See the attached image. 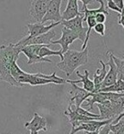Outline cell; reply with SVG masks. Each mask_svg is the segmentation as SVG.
I'll return each instance as SVG.
<instances>
[{"mask_svg":"<svg viewBox=\"0 0 124 134\" xmlns=\"http://www.w3.org/2000/svg\"><path fill=\"white\" fill-rule=\"evenodd\" d=\"M94 18H95V21L97 23L104 24L106 21V15L105 14H103V13H99V14H97Z\"/></svg>","mask_w":124,"mask_h":134,"instance_id":"cell-26","label":"cell"},{"mask_svg":"<svg viewBox=\"0 0 124 134\" xmlns=\"http://www.w3.org/2000/svg\"><path fill=\"white\" fill-rule=\"evenodd\" d=\"M82 15L83 14L79 11V9H78L77 0H68L66 8L61 14V17L62 21H70Z\"/></svg>","mask_w":124,"mask_h":134,"instance_id":"cell-15","label":"cell"},{"mask_svg":"<svg viewBox=\"0 0 124 134\" xmlns=\"http://www.w3.org/2000/svg\"><path fill=\"white\" fill-rule=\"evenodd\" d=\"M76 74L78 77L81 78L80 80H66V82L67 83H70V84H78V83H82L83 86V89L89 91L90 93H93L94 91V84L92 80L89 79V71L87 69L84 71V74H81L79 71H76Z\"/></svg>","mask_w":124,"mask_h":134,"instance_id":"cell-16","label":"cell"},{"mask_svg":"<svg viewBox=\"0 0 124 134\" xmlns=\"http://www.w3.org/2000/svg\"><path fill=\"white\" fill-rule=\"evenodd\" d=\"M94 30L97 32L98 34H100V36L104 37L106 32V25L102 23H97L94 27Z\"/></svg>","mask_w":124,"mask_h":134,"instance_id":"cell-24","label":"cell"},{"mask_svg":"<svg viewBox=\"0 0 124 134\" xmlns=\"http://www.w3.org/2000/svg\"><path fill=\"white\" fill-rule=\"evenodd\" d=\"M107 57L109 58V61H108V63H106V66L108 65L110 67V69L107 72V74L105 78V80H104V82L102 84L101 89L112 86V85H114L118 80V73H117L116 66L112 58V52H110V51L107 52Z\"/></svg>","mask_w":124,"mask_h":134,"instance_id":"cell-11","label":"cell"},{"mask_svg":"<svg viewBox=\"0 0 124 134\" xmlns=\"http://www.w3.org/2000/svg\"><path fill=\"white\" fill-rule=\"evenodd\" d=\"M62 34L60 38L57 40H53L51 42V45L54 44H60L61 46L60 52L62 54L66 53V52L69 50V45L71 44L76 40H79L77 34H75L73 31L70 30L66 27H63L61 29Z\"/></svg>","mask_w":124,"mask_h":134,"instance_id":"cell-7","label":"cell"},{"mask_svg":"<svg viewBox=\"0 0 124 134\" xmlns=\"http://www.w3.org/2000/svg\"><path fill=\"white\" fill-rule=\"evenodd\" d=\"M89 62V50L86 48L83 51L68 50L63 54V60L56 64V68L64 72L67 77H70L79 67L85 65Z\"/></svg>","mask_w":124,"mask_h":134,"instance_id":"cell-2","label":"cell"},{"mask_svg":"<svg viewBox=\"0 0 124 134\" xmlns=\"http://www.w3.org/2000/svg\"><path fill=\"white\" fill-rule=\"evenodd\" d=\"M83 15L77 16L76 18L72 19L70 21H61V24L70 30L73 31L75 34H77L79 40L84 42L86 38L87 34V28H85L83 26Z\"/></svg>","mask_w":124,"mask_h":134,"instance_id":"cell-6","label":"cell"},{"mask_svg":"<svg viewBox=\"0 0 124 134\" xmlns=\"http://www.w3.org/2000/svg\"><path fill=\"white\" fill-rule=\"evenodd\" d=\"M118 24L122 25V27H123V30H124V17L122 15H119V20H118Z\"/></svg>","mask_w":124,"mask_h":134,"instance_id":"cell-31","label":"cell"},{"mask_svg":"<svg viewBox=\"0 0 124 134\" xmlns=\"http://www.w3.org/2000/svg\"><path fill=\"white\" fill-rule=\"evenodd\" d=\"M61 24V21L60 22H54L48 26H45L43 23H28L27 27L28 28V35L25 36L27 40L38 37L39 35L44 34L46 32H49L51 29H53L54 27Z\"/></svg>","mask_w":124,"mask_h":134,"instance_id":"cell-9","label":"cell"},{"mask_svg":"<svg viewBox=\"0 0 124 134\" xmlns=\"http://www.w3.org/2000/svg\"><path fill=\"white\" fill-rule=\"evenodd\" d=\"M123 117H124V111H123V112H122V114H120V115H118V116H117L116 118L115 119V120H113V121H112V123H111V124H112V125H115V124H116L117 122L119 121V120H122V119L123 118Z\"/></svg>","mask_w":124,"mask_h":134,"instance_id":"cell-29","label":"cell"},{"mask_svg":"<svg viewBox=\"0 0 124 134\" xmlns=\"http://www.w3.org/2000/svg\"><path fill=\"white\" fill-rule=\"evenodd\" d=\"M100 63L101 64L102 68L99 69L98 68L96 73L94 75V91L93 93H97L99 92L100 90L101 89V86H102V84L105 80V78L107 74V70H106V64H105V63L100 60Z\"/></svg>","mask_w":124,"mask_h":134,"instance_id":"cell-17","label":"cell"},{"mask_svg":"<svg viewBox=\"0 0 124 134\" xmlns=\"http://www.w3.org/2000/svg\"><path fill=\"white\" fill-rule=\"evenodd\" d=\"M122 59H124V55H123V57H122Z\"/></svg>","mask_w":124,"mask_h":134,"instance_id":"cell-35","label":"cell"},{"mask_svg":"<svg viewBox=\"0 0 124 134\" xmlns=\"http://www.w3.org/2000/svg\"><path fill=\"white\" fill-rule=\"evenodd\" d=\"M107 7L110 9H112V10H114V11L119 13V14L122 13V10L119 9V8L116 6V3H115V0H108V1H107Z\"/></svg>","mask_w":124,"mask_h":134,"instance_id":"cell-25","label":"cell"},{"mask_svg":"<svg viewBox=\"0 0 124 134\" xmlns=\"http://www.w3.org/2000/svg\"><path fill=\"white\" fill-rule=\"evenodd\" d=\"M99 92H116V93H124V81L118 80L116 82L109 87L103 88L100 90Z\"/></svg>","mask_w":124,"mask_h":134,"instance_id":"cell-20","label":"cell"},{"mask_svg":"<svg viewBox=\"0 0 124 134\" xmlns=\"http://www.w3.org/2000/svg\"><path fill=\"white\" fill-rule=\"evenodd\" d=\"M109 134H114V133H113V132H110Z\"/></svg>","mask_w":124,"mask_h":134,"instance_id":"cell-34","label":"cell"},{"mask_svg":"<svg viewBox=\"0 0 124 134\" xmlns=\"http://www.w3.org/2000/svg\"><path fill=\"white\" fill-rule=\"evenodd\" d=\"M71 86H72V89L70 91L71 99H70L69 104L71 105L72 103H75V107L80 108L82 104H83V103L87 98H89L92 93L85 91L83 88L77 86V85H75V84H71Z\"/></svg>","mask_w":124,"mask_h":134,"instance_id":"cell-13","label":"cell"},{"mask_svg":"<svg viewBox=\"0 0 124 134\" xmlns=\"http://www.w3.org/2000/svg\"><path fill=\"white\" fill-rule=\"evenodd\" d=\"M81 2L83 3V4L84 5H89V4H95L98 1H95V0H81Z\"/></svg>","mask_w":124,"mask_h":134,"instance_id":"cell-30","label":"cell"},{"mask_svg":"<svg viewBox=\"0 0 124 134\" xmlns=\"http://www.w3.org/2000/svg\"><path fill=\"white\" fill-rule=\"evenodd\" d=\"M113 120L114 119H110L106 120H90V121L82 123L80 126H78L75 129L71 130L70 134H76L77 132H81V131H84V132H95V131H99L102 126L111 124Z\"/></svg>","mask_w":124,"mask_h":134,"instance_id":"cell-12","label":"cell"},{"mask_svg":"<svg viewBox=\"0 0 124 134\" xmlns=\"http://www.w3.org/2000/svg\"><path fill=\"white\" fill-rule=\"evenodd\" d=\"M123 134H124V133H123Z\"/></svg>","mask_w":124,"mask_h":134,"instance_id":"cell-36","label":"cell"},{"mask_svg":"<svg viewBox=\"0 0 124 134\" xmlns=\"http://www.w3.org/2000/svg\"><path fill=\"white\" fill-rule=\"evenodd\" d=\"M50 0H33L31 1L29 15L36 23H41L50 4Z\"/></svg>","mask_w":124,"mask_h":134,"instance_id":"cell-4","label":"cell"},{"mask_svg":"<svg viewBox=\"0 0 124 134\" xmlns=\"http://www.w3.org/2000/svg\"><path fill=\"white\" fill-rule=\"evenodd\" d=\"M112 58L117 68L118 80L124 81V59H121V58L117 57L116 55H115L113 53H112Z\"/></svg>","mask_w":124,"mask_h":134,"instance_id":"cell-22","label":"cell"},{"mask_svg":"<svg viewBox=\"0 0 124 134\" xmlns=\"http://www.w3.org/2000/svg\"><path fill=\"white\" fill-rule=\"evenodd\" d=\"M110 132V124L109 125H106L102 126L99 130V134H109Z\"/></svg>","mask_w":124,"mask_h":134,"instance_id":"cell-27","label":"cell"},{"mask_svg":"<svg viewBox=\"0 0 124 134\" xmlns=\"http://www.w3.org/2000/svg\"><path fill=\"white\" fill-rule=\"evenodd\" d=\"M62 1L61 0H51L50 4L48 6V10L43 18L41 23L44 24L47 21H54L60 22L62 21L61 13H60V5Z\"/></svg>","mask_w":124,"mask_h":134,"instance_id":"cell-8","label":"cell"},{"mask_svg":"<svg viewBox=\"0 0 124 134\" xmlns=\"http://www.w3.org/2000/svg\"><path fill=\"white\" fill-rule=\"evenodd\" d=\"M25 128L30 131V134H38L39 131H47V120L44 116H40L38 113H34L31 121L25 123Z\"/></svg>","mask_w":124,"mask_h":134,"instance_id":"cell-10","label":"cell"},{"mask_svg":"<svg viewBox=\"0 0 124 134\" xmlns=\"http://www.w3.org/2000/svg\"><path fill=\"white\" fill-rule=\"evenodd\" d=\"M55 36H56V34L54 32V29L53 28L46 34L39 35L38 37L30 38V40H27L26 37H23L15 44L21 48L27 46V45H46V46H49Z\"/></svg>","mask_w":124,"mask_h":134,"instance_id":"cell-3","label":"cell"},{"mask_svg":"<svg viewBox=\"0 0 124 134\" xmlns=\"http://www.w3.org/2000/svg\"><path fill=\"white\" fill-rule=\"evenodd\" d=\"M86 134H99V131H95V132H85Z\"/></svg>","mask_w":124,"mask_h":134,"instance_id":"cell-32","label":"cell"},{"mask_svg":"<svg viewBox=\"0 0 124 134\" xmlns=\"http://www.w3.org/2000/svg\"><path fill=\"white\" fill-rule=\"evenodd\" d=\"M54 55L60 57V61L63 60V54L61 53L60 51H53L46 45H44L39 51V57L41 58H46L47 57H54Z\"/></svg>","mask_w":124,"mask_h":134,"instance_id":"cell-21","label":"cell"},{"mask_svg":"<svg viewBox=\"0 0 124 134\" xmlns=\"http://www.w3.org/2000/svg\"><path fill=\"white\" fill-rule=\"evenodd\" d=\"M43 46L44 45H27L21 49V53H24L28 59V65L41 63H53V61H51L48 58H41L39 57V51Z\"/></svg>","mask_w":124,"mask_h":134,"instance_id":"cell-5","label":"cell"},{"mask_svg":"<svg viewBox=\"0 0 124 134\" xmlns=\"http://www.w3.org/2000/svg\"><path fill=\"white\" fill-rule=\"evenodd\" d=\"M97 108L100 109V120H106L110 119L116 118V114L111 108L110 101H106L102 103H97Z\"/></svg>","mask_w":124,"mask_h":134,"instance_id":"cell-18","label":"cell"},{"mask_svg":"<svg viewBox=\"0 0 124 134\" xmlns=\"http://www.w3.org/2000/svg\"><path fill=\"white\" fill-rule=\"evenodd\" d=\"M21 49L16 44L9 43L0 46V81L6 82L11 86L24 87L25 85L15 81L11 75V67L15 62H17Z\"/></svg>","mask_w":124,"mask_h":134,"instance_id":"cell-1","label":"cell"},{"mask_svg":"<svg viewBox=\"0 0 124 134\" xmlns=\"http://www.w3.org/2000/svg\"><path fill=\"white\" fill-rule=\"evenodd\" d=\"M64 114L66 116L68 117L69 119V121L72 126V129H75L76 127L78 126H80L82 123L87 122V121H90V120H98L95 118H91V117H87V116H83L81 115V114H77L74 109H71V105L69 104V106L67 108V110L65 111Z\"/></svg>","mask_w":124,"mask_h":134,"instance_id":"cell-14","label":"cell"},{"mask_svg":"<svg viewBox=\"0 0 124 134\" xmlns=\"http://www.w3.org/2000/svg\"><path fill=\"white\" fill-rule=\"evenodd\" d=\"M115 3L117 7L119 8V9L122 10L124 7V0H116V1H115Z\"/></svg>","mask_w":124,"mask_h":134,"instance_id":"cell-28","label":"cell"},{"mask_svg":"<svg viewBox=\"0 0 124 134\" xmlns=\"http://www.w3.org/2000/svg\"><path fill=\"white\" fill-rule=\"evenodd\" d=\"M120 15H122V16H123V17H124V7H123V9H122V13H121Z\"/></svg>","mask_w":124,"mask_h":134,"instance_id":"cell-33","label":"cell"},{"mask_svg":"<svg viewBox=\"0 0 124 134\" xmlns=\"http://www.w3.org/2000/svg\"><path fill=\"white\" fill-rule=\"evenodd\" d=\"M98 3L100 4V7L99 9H89L87 5L83 4V9H82L81 13L83 15V21H86V19L88 17H89V16H91V17H95V15L97 14H99V13H103V14H105L106 15H109V12L107 11L106 9L105 1L99 0Z\"/></svg>","mask_w":124,"mask_h":134,"instance_id":"cell-19","label":"cell"},{"mask_svg":"<svg viewBox=\"0 0 124 134\" xmlns=\"http://www.w3.org/2000/svg\"><path fill=\"white\" fill-rule=\"evenodd\" d=\"M110 132L114 134H123L124 133V120H121L115 125L110 124Z\"/></svg>","mask_w":124,"mask_h":134,"instance_id":"cell-23","label":"cell"}]
</instances>
